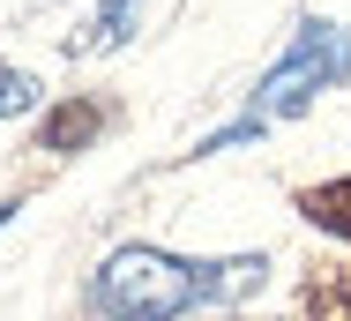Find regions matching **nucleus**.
Listing matches in <instances>:
<instances>
[{
  "mask_svg": "<svg viewBox=\"0 0 351 321\" xmlns=\"http://www.w3.org/2000/svg\"><path fill=\"white\" fill-rule=\"evenodd\" d=\"M269 261L232 254V261H187L165 247H112L82 284V314L90 321H180L195 307H232L247 292H262Z\"/></svg>",
  "mask_w": 351,
  "mask_h": 321,
  "instance_id": "nucleus-1",
  "label": "nucleus"
},
{
  "mask_svg": "<svg viewBox=\"0 0 351 321\" xmlns=\"http://www.w3.org/2000/svg\"><path fill=\"white\" fill-rule=\"evenodd\" d=\"M38 105V75H23L15 60H0V120H23Z\"/></svg>",
  "mask_w": 351,
  "mask_h": 321,
  "instance_id": "nucleus-7",
  "label": "nucleus"
},
{
  "mask_svg": "<svg viewBox=\"0 0 351 321\" xmlns=\"http://www.w3.org/2000/svg\"><path fill=\"white\" fill-rule=\"evenodd\" d=\"M105 128H112V105H105V97H60V105L38 120V150L75 157V150H90Z\"/></svg>",
  "mask_w": 351,
  "mask_h": 321,
  "instance_id": "nucleus-3",
  "label": "nucleus"
},
{
  "mask_svg": "<svg viewBox=\"0 0 351 321\" xmlns=\"http://www.w3.org/2000/svg\"><path fill=\"white\" fill-rule=\"evenodd\" d=\"M344 82H351V30L329 23V15H306V23L291 30V45L269 60V75L254 82L247 112H239L232 128L202 134L195 157H217V150H232V142H247V134H269L277 120H299L322 90H344Z\"/></svg>",
  "mask_w": 351,
  "mask_h": 321,
  "instance_id": "nucleus-2",
  "label": "nucleus"
},
{
  "mask_svg": "<svg viewBox=\"0 0 351 321\" xmlns=\"http://www.w3.org/2000/svg\"><path fill=\"white\" fill-rule=\"evenodd\" d=\"M299 321H351V261L314 269L299 284Z\"/></svg>",
  "mask_w": 351,
  "mask_h": 321,
  "instance_id": "nucleus-6",
  "label": "nucleus"
},
{
  "mask_svg": "<svg viewBox=\"0 0 351 321\" xmlns=\"http://www.w3.org/2000/svg\"><path fill=\"white\" fill-rule=\"evenodd\" d=\"M15 209H23V202H0V224H15Z\"/></svg>",
  "mask_w": 351,
  "mask_h": 321,
  "instance_id": "nucleus-8",
  "label": "nucleus"
},
{
  "mask_svg": "<svg viewBox=\"0 0 351 321\" xmlns=\"http://www.w3.org/2000/svg\"><path fill=\"white\" fill-rule=\"evenodd\" d=\"M135 15H142V0H97L82 38H68V53H120L135 38Z\"/></svg>",
  "mask_w": 351,
  "mask_h": 321,
  "instance_id": "nucleus-5",
  "label": "nucleus"
},
{
  "mask_svg": "<svg viewBox=\"0 0 351 321\" xmlns=\"http://www.w3.org/2000/svg\"><path fill=\"white\" fill-rule=\"evenodd\" d=\"M291 209H299L314 232H329V239H344V247H351V172L322 180V187H299V194H291Z\"/></svg>",
  "mask_w": 351,
  "mask_h": 321,
  "instance_id": "nucleus-4",
  "label": "nucleus"
}]
</instances>
